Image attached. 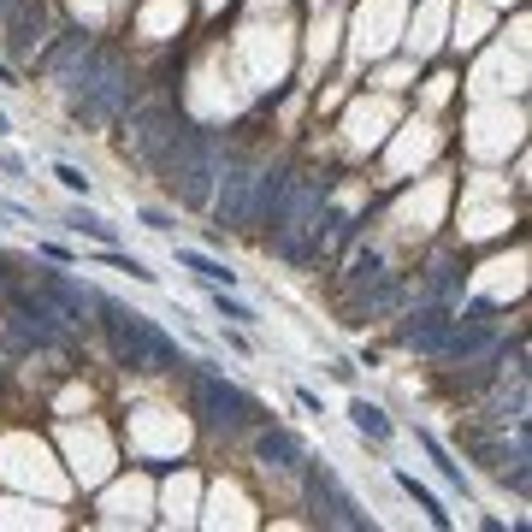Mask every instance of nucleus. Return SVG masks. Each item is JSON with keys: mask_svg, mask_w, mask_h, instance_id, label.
<instances>
[{"mask_svg": "<svg viewBox=\"0 0 532 532\" xmlns=\"http://www.w3.org/2000/svg\"><path fill=\"white\" fill-rule=\"evenodd\" d=\"M95 314H101V326H107V337H113V355L125 361V367H136V373H172V367H190L184 355H178V343L160 332L148 314H136V308H125V302H95Z\"/></svg>", "mask_w": 532, "mask_h": 532, "instance_id": "f257e3e1", "label": "nucleus"}, {"mask_svg": "<svg viewBox=\"0 0 532 532\" xmlns=\"http://www.w3.org/2000/svg\"><path fill=\"white\" fill-rule=\"evenodd\" d=\"M219 160H225V148H219L207 131L184 125L178 148H172V160L160 166V184L184 201V207H207V196H213V178H219Z\"/></svg>", "mask_w": 532, "mask_h": 532, "instance_id": "f03ea898", "label": "nucleus"}, {"mask_svg": "<svg viewBox=\"0 0 532 532\" xmlns=\"http://www.w3.org/2000/svg\"><path fill=\"white\" fill-rule=\"evenodd\" d=\"M190 408L201 414L207 432H249V426H266V408L249 391H237L225 373H207V367H190Z\"/></svg>", "mask_w": 532, "mask_h": 532, "instance_id": "7ed1b4c3", "label": "nucleus"}, {"mask_svg": "<svg viewBox=\"0 0 532 532\" xmlns=\"http://www.w3.org/2000/svg\"><path fill=\"white\" fill-rule=\"evenodd\" d=\"M136 101V71L131 60H119V54H107L101 60V71L77 89V95H66V113L77 119V125H113V119H125Z\"/></svg>", "mask_w": 532, "mask_h": 532, "instance_id": "20e7f679", "label": "nucleus"}, {"mask_svg": "<svg viewBox=\"0 0 532 532\" xmlns=\"http://www.w3.org/2000/svg\"><path fill=\"white\" fill-rule=\"evenodd\" d=\"M184 125H190V119H178L172 107L148 101V107L125 113V136H119V148H125V160H131V166H142V172H154V178H160V166L172 160V148H178Z\"/></svg>", "mask_w": 532, "mask_h": 532, "instance_id": "39448f33", "label": "nucleus"}, {"mask_svg": "<svg viewBox=\"0 0 532 532\" xmlns=\"http://www.w3.org/2000/svg\"><path fill=\"white\" fill-rule=\"evenodd\" d=\"M296 473H302V491H308V509H314V521H320V527H343V532L367 527V515L355 509V497L343 491V479H337L326 462H314V456H308Z\"/></svg>", "mask_w": 532, "mask_h": 532, "instance_id": "423d86ee", "label": "nucleus"}, {"mask_svg": "<svg viewBox=\"0 0 532 532\" xmlns=\"http://www.w3.org/2000/svg\"><path fill=\"white\" fill-rule=\"evenodd\" d=\"M255 178H261V166L255 160H243V154H225L219 160V178H213V219H219V231L225 225H249V207H255Z\"/></svg>", "mask_w": 532, "mask_h": 532, "instance_id": "0eeeda50", "label": "nucleus"}, {"mask_svg": "<svg viewBox=\"0 0 532 532\" xmlns=\"http://www.w3.org/2000/svg\"><path fill=\"white\" fill-rule=\"evenodd\" d=\"M6 308H12V337L18 343H36V349H54V343H66V320H60V308L36 290H12L6 296Z\"/></svg>", "mask_w": 532, "mask_h": 532, "instance_id": "6e6552de", "label": "nucleus"}, {"mask_svg": "<svg viewBox=\"0 0 532 532\" xmlns=\"http://www.w3.org/2000/svg\"><path fill=\"white\" fill-rule=\"evenodd\" d=\"M0 42H6V60H36V48L54 36V12L48 0H12L6 18H0Z\"/></svg>", "mask_w": 532, "mask_h": 532, "instance_id": "1a4fd4ad", "label": "nucleus"}, {"mask_svg": "<svg viewBox=\"0 0 532 532\" xmlns=\"http://www.w3.org/2000/svg\"><path fill=\"white\" fill-rule=\"evenodd\" d=\"M450 332H456V308H450V302H414L397 326V343L420 349V355H438Z\"/></svg>", "mask_w": 532, "mask_h": 532, "instance_id": "9d476101", "label": "nucleus"}, {"mask_svg": "<svg viewBox=\"0 0 532 532\" xmlns=\"http://www.w3.org/2000/svg\"><path fill=\"white\" fill-rule=\"evenodd\" d=\"M36 290H42V296H48V302L60 308V320H66V326H83V320L95 314V302H101L95 290H83V284H71L66 272H42V278H36Z\"/></svg>", "mask_w": 532, "mask_h": 532, "instance_id": "9b49d317", "label": "nucleus"}, {"mask_svg": "<svg viewBox=\"0 0 532 532\" xmlns=\"http://www.w3.org/2000/svg\"><path fill=\"white\" fill-rule=\"evenodd\" d=\"M255 456H261L266 467H278V473H296V467L308 462L302 438H296V432H284V426H261V438H255Z\"/></svg>", "mask_w": 532, "mask_h": 532, "instance_id": "f8f14e48", "label": "nucleus"}, {"mask_svg": "<svg viewBox=\"0 0 532 532\" xmlns=\"http://www.w3.org/2000/svg\"><path fill=\"white\" fill-rule=\"evenodd\" d=\"M83 48H89V30H60V42L48 36V42L36 48V71H48V77H60V71H66L71 60L83 54Z\"/></svg>", "mask_w": 532, "mask_h": 532, "instance_id": "ddd939ff", "label": "nucleus"}, {"mask_svg": "<svg viewBox=\"0 0 532 532\" xmlns=\"http://www.w3.org/2000/svg\"><path fill=\"white\" fill-rule=\"evenodd\" d=\"M456 290H462L456 255H438V261L426 266V290H420V302H450V308H456Z\"/></svg>", "mask_w": 532, "mask_h": 532, "instance_id": "4468645a", "label": "nucleus"}, {"mask_svg": "<svg viewBox=\"0 0 532 532\" xmlns=\"http://www.w3.org/2000/svg\"><path fill=\"white\" fill-rule=\"evenodd\" d=\"M349 420H355V432H361V438H373V444H391V438H397L391 414H385L379 402H367V397H355V402H349Z\"/></svg>", "mask_w": 532, "mask_h": 532, "instance_id": "2eb2a0df", "label": "nucleus"}, {"mask_svg": "<svg viewBox=\"0 0 532 532\" xmlns=\"http://www.w3.org/2000/svg\"><path fill=\"white\" fill-rule=\"evenodd\" d=\"M178 266H190L201 284H213V290H231L237 284V272L225 261H213V255H201V249H178Z\"/></svg>", "mask_w": 532, "mask_h": 532, "instance_id": "dca6fc26", "label": "nucleus"}, {"mask_svg": "<svg viewBox=\"0 0 532 532\" xmlns=\"http://www.w3.org/2000/svg\"><path fill=\"white\" fill-rule=\"evenodd\" d=\"M420 450L432 456V467H438V479H444V485H456V491L467 497V473H462V462H456V456H450V450H444V444H438L432 432H420Z\"/></svg>", "mask_w": 532, "mask_h": 532, "instance_id": "f3484780", "label": "nucleus"}, {"mask_svg": "<svg viewBox=\"0 0 532 532\" xmlns=\"http://www.w3.org/2000/svg\"><path fill=\"white\" fill-rule=\"evenodd\" d=\"M71 231H77V237H89V243H101V249H113V243H119V231H113V225H107V219H101V213H89V207H71V219H66Z\"/></svg>", "mask_w": 532, "mask_h": 532, "instance_id": "a211bd4d", "label": "nucleus"}, {"mask_svg": "<svg viewBox=\"0 0 532 532\" xmlns=\"http://www.w3.org/2000/svg\"><path fill=\"white\" fill-rule=\"evenodd\" d=\"M397 485H402V491H408V497H414V503H420V509H426V515H432V521H438V527H450V515H444V503H438V497H432V491H426V485H420V479L408 473V467H397Z\"/></svg>", "mask_w": 532, "mask_h": 532, "instance_id": "6ab92c4d", "label": "nucleus"}, {"mask_svg": "<svg viewBox=\"0 0 532 532\" xmlns=\"http://www.w3.org/2000/svg\"><path fill=\"white\" fill-rule=\"evenodd\" d=\"M213 308H219V320H237V326H255V308H249V302H237L231 290H213Z\"/></svg>", "mask_w": 532, "mask_h": 532, "instance_id": "aec40b11", "label": "nucleus"}, {"mask_svg": "<svg viewBox=\"0 0 532 532\" xmlns=\"http://www.w3.org/2000/svg\"><path fill=\"white\" fill-rule=\"evenodd\" d=\"M101 261L107 266H119V272H131V278H142V284H154V272L136 261V255H119V249H101Z\"/></svg>", "mask_w": 532, "mask_h": 532, "instance_id": "412c9836", "label": "nucleus"}, {"mask_svg": "<svg viewBox=\"0 0 532 532\" xmlns=\"http://www.w3.org/2000/svg\"><path fill=\"white\" fill-rule=\"evenodd\" d=\"M379 272H385V261H379L373 249H361V255L349 261V278H355V284H367V278H379Z\"/></svg>", "mask_w": 532, "mask_h": 532, "instance_id": "4be33fe9", "label": "nucleus"}, {"mask_svg": "<svg viewBox=\"0 0 532 532\" xmlns=\"http://www.w3.org/2000/svg\"><path fill=\"white\" fill-rule=\"evenodd\" d=\"M54 178H60V184H66L71 196H83V190H89V172H83V166H66V160H60V166H54Z\"/></svg>", "mask_w": 532, "mask_h": 532, "instance_id": "5701e85b", "label": "nucleus"}, {"mask_svg": "<svg viewBox=\"0 0 532 532\" xmlns=\"http://www.w3.org/2000/svg\"><path fill=\"white\" fill-rule=\"evenodd\" d=\"M136 219H142V225H148V231H172V213H160V207H142V213H136Z\"/></svg>", "mask_w": 532, "mask_h": 532, "instance_id": "b1692460", "label": "nucleus"}, {"mask_svg": "<svg viewBox=\"0 0 532 532\" xmlns=\"http://www.w3.org/2000/svg\"><path fill=\"white\" fill-rule=\"evenodd\" d=\"M12 266H18V261H12V255H0V302L12 296Z\"/></svg>", "mask_w": 532, "mask_h": 532, "instance_id": "393cba45", "label": "nucleus"}, {"mask_svg": "<svg viewBox=\"0 0 532 532\" xmlns=\"http://www.w3.org/2000/svg\"><path fill=\"white\" fill-rule=\"evenodd\" d=\"M42 255H48V261H60V266H71V249H66V243H42Z\"/></svg>", "mask_w": 532, "mask_h": 532, "instance_id": "a878e982", "label": "nucleus"}, {"mask_svg": "<svg viewBox=\"0 0 532 532\" xmlns=\"http://www.w3.org/2000/svg\"><path fill=\"white\" fill-rule=\"evenodd\" d=\"M0 131H12V125H6V113H0Z\"/></svg>", "mask_w": 532, "mask_h": 532, "instance_id": "bb28decb", "label": "nucleus"}, {"mask_svg": "<svg viewBox=\"0 0 532 532\" xmlns=\"http://www.w3.org/2000/svg\"><path fill=\"white\" fill-rule=\"evenodd\" d=\"M6 6H12V0H0V18H6Z\"/></svg>", "mask_w": 532, "mask_h": 532, "instance_id": "cd10ccee", "label": "nucleus"}]
</instances>
